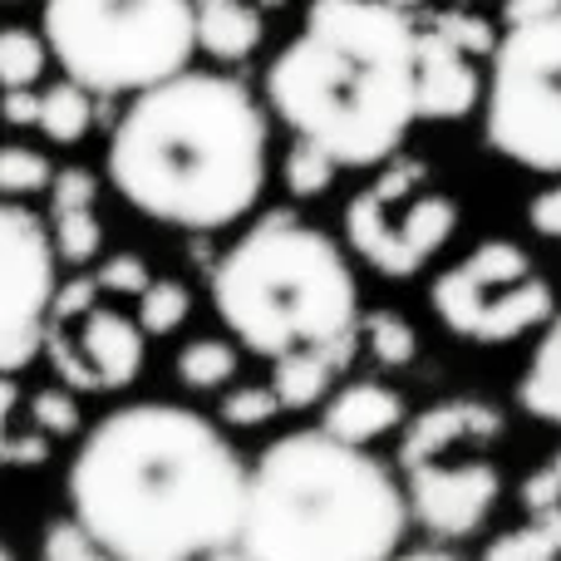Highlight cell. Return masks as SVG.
Instances as JSON below:
<instances>
[{
	"label": "cell",
	"instance_id": "4",
	"mask_svg": "<svg viewBox=\"0 0 561 561\" xmlns=\"http://www.w3.org/2000/svg\"><path fill=\"white\" fill-rule=\"evenodd\" d=\"M409 533L399 478L369 448L296 428L247 468V561H389Z\"/></svg>",
	"mask_w": 561,
	"mask_h": 561
},
{
	"label": "cell",
	"instance_id": "3",
	"mask_svg": "<svg viewBox=\"0 0 561 561\" xmlns=\"http://www.w3.org/2000/svg\"><path fill=\"white\" fill-rule=\"evenodd\" d=\"M266 99L335 168L399 153L414 104V25L385 0H310L306 25L266 69Z\"/></svg>",
	"mask_w": 561,
	"mask_h": 561
},
{
	"label": "cell",
	"instance_id": "15",
	"mask_svg": "<svg viewBox=\"0 0 561 561\" xmlns=\"http://www.w3.org/2000/svg\"><path fill=\"white\" fill-rule=\"evenodd\" d=\"M503 409L488 404V399H438L424 414H414V424L399 438V463H414V458H434L448 448H478L503 438Z\"/></svg>",
	"mask_w": 561,
	"mask_h": 561
},
{
	"label": "cell",
	"instance_id": "32",
	"mask_svg": "<svg viewBox=\"0 0 561 561\" xmlns=\"http://www.w3.org/2000/svg\"><path fill=\"white\" fill-rule=\"evenodd\" d=\"M428 25L438 30V35L448 39V45H458L463 55H493V25H488L483 15H473V10H444V15H434Z\"/></svg>",
	"mask_w": 561,
	"mask_h": 561
},
{
	"label": "cell",
	"instance_id": "39",
	"mask_svg": "<svg viewBox=\"0 0 561 561\" xmlns=\"http://www.w3.org/2000/svg\"><path fill=\"white\" fill-rule=\"evenodd\" d=\"M193 561H247L237 547H222V552H207V557H193Z\"/></svg>",
	"mask_w": 561,
	"mask_h": 561
},
{
	"label": "cell",
	"instance_id": "26",
	"mask_svg": "<svg viewBox=\"0 0 561 561\" xmlns=\"http://www.w3.org/2000/svg\"><path fill=\"white\" fill-rule=\"evenodd\" d=\"M49 65V49L35 30L5 25L0 30V89H35Z\"/></svg>",
	"mask_w": 561,
	"mask_h": 561
},
{
	"label": "cell",
	"instance_id": "30",
	"mask_svg": "<svg viewBox=\"0 0 561 561\" xmlns=\"http://www.w3.org/2000/svg\"><path fill=\"white\" fill-rule=\"evenodd\" d=\"M280 414L272 385H237L222 394V404H217V419H222L227 428H262L272 424V419Z\"/></svg>",
	"mask_w": 561,
	"mask_h": 561
},
{
	"label": "cell",
	"instance_id": "27",
	"mask_svg": "<svg viewBox=\"0 0 561 561\" xmlns=\"http://www.w3.org/2000/svg\"><path fill=\"white\" fill-rule=\"evenodd\" d=\"M49 178H55V168H49V158L39 148H25V144L0 148V197H10V203L35 197L49 187Z\"/></svg>",
	"mask_w": 561,
	"mask_h": 561
},
{
	"label": "cell",
	"instance_id": "45",
	"mask_svg": "<svg viewBox=\"0 0 561 561\" xmlns=\"http://www.w3.org/2000/svg\"><path fill=\"white\" fill-rule=\"evenodd\" d=\"M5 5H15V0H5Z\"/></svg>",
	"mask_w": 561,
	"mask_h": 561
},
{
	"label": "cell",
	"instance_id": "34",
	"mask_svg": "<svg viewBox=\"0 0 561 561\" xmlns=\"http://www.w3.org/2000/svg\"><path fill=\"white\" fill-rule=\"evenodd\" d=\"M523 507H527V513H542V507H561V454H557L547 468L527 473V483H523Z\"/></svg>",
	"mask_w": 561,
	"mask_h": 561
},
{
	"label": "cell",
	"instance_id": "11",
	"mask_svg": "<svg viewBox=\"0 0 561 561\" xmlns=\"http://www.w3.org/2000/svg\"><path fill=\"white\" fill-rule=\"evenodd\" d=\"M399 473H404L399 488H404L409 517L438 542L473 537L503 497V473L478 448H448L434 458H414V463H399Z\"/></svg>",
	"mask_w": 561,
	"mask_h": 561
},
{
	"label": "cell",
	"instance_id": "28",
	"mask_svg": "<svg viewBox=\"0 0 561 561\" xmlns=\"http://www.w3.org/2000/svg\"><path fill=\"white\" fill-rule=\"evenodd\" d=\"M335 158L320 153L316 144H306V138H296L286 153V168H280V178H286V193L290 197H320L330 183H335Z\"/></svg>",
	"mask_w": 561,
	"mask_h": 561
},
{
	"label": "cell",
	"instance_id": "33",
	"mask_svg": "<svg viewBox=\"0 0 561 561\" xmlns=\"http://www.w3.org/2000/svg\"><path fill=\"white\" fill-rule=\"evenodd\" d=\"M153 280V272H148V262L138 252H118V256H108L104 266L94 272V286H99V296H138V290Z\"/></svg>",
	"mask_w": 561,
	"mask_h": 561
},
{
	"label": "cell",
	"instance_id": "19",
	"mask_svg": "<svg viewBox=\"0 0 561 561\" xmlns=\"http://www.w3.org/2000/svg\"><path fill=\"white\" fill-rule=\"evenodd\" d=\"M517 404L542 424L561 428V310H552V320L542 325V340H537L523 385H517Z\"/></svg>",
	"mask_w": 561,
	"mask_h": 561
},
{
	"label": "cell",
	"instance_id": "5",
	"mask_svg": "<svg viewBox=\"0 0 561 561\" xmlns=\"http://www.w3.org/2000/svg\"><path fill=\"white\" fill-rule=\"evenodd\" d=\"M213 306L242 350L280 359L340 340L359 325V286L350 256L296 213L247 227L213 266Z\"/></svg>",
	"mask_w": 561,
	"mask_h": 561
},
{
	"label": "cell",
	"instance_id": "22",
	"mask_svg": "<svg viewBox=\"0 0 561 561\" xmlns=\"http://www.w3.org/2000/svg\"><path fill=\"white\" fill-rule=\"evenodd\" d=\"M242 369V355H237L232 340L222 335H203V340H187L183 355H178V379L187 389H227Z\"/></svg>",
	"mask_w": 561,
	"mask_h": 561
},
{
	"label": "cell",
	"instance_id": "37",
	"mask_svg": "<svg viewBox=\"0 0 561 561\" xmlns=\"http://www.w3.org/2000/svg\"><path fill=\"white\" fill-rule=\"evenodd\" d=\"M561 0H503V30L507 25H537V20H557Z\"/></svg>",
	"mask_w": 561,
	"mask_h": 561
},
{
	"label": "cell",
	"instance_id": "25",
	"mask_svg": "<svg viewBox=\"0 0 561 561\" xmlns=\"http://www.w3.org/2000/svg\"><path fill=\"white\" fill-rule=\"evenodd\" d=\"M15 414H20V379L0 375V468H39L49 458V438L39 428L15 434Z\"/></svg>",
	"mask_w": 561,
	"mask_h": 561
},
{
	"label": "cell",
	"instance_id": "16",
	"mask_svg": "<svg viewBox=\"0 0 561 561\" xmlns=\"http://www.w3.org/2000/svg\"><path fill=\"white\" fill-rule=\"evenodd\" d=\"M320 434L340 438L350 448H369L385 434L404 428V394L379 379H355V385L335 389V394L320 399Z\"/></svg>",
	"mask_w": 561,
	"mask_h": 561
},
{
	"label": "cell",
	"instance_id": "43",
	"mask_svg": "<svg viewBox=\"0 0 561 561\" xmlns=\"http://www.w3.org/2000/svg\"><path fill=\"white\" fill-rule=\"evenodd\" d=\"M454 5H478V0H454Z\"/></svg>",
	"mask_w": 561,
	"mask_h": 561
},
{
	"label": "cell",
	"instance_id": "24",
	"mask_svg": "<svg viewBox=\"0 0 561 561\" xmlns=\"http://www.w3.org/2000/svg\"><path fill=\"white\" fill-rule=\"evenodd\" d=\"M483 561H561V507H542L533 513V523L503 533Z\"/></svg>",
	"mask_w": 561,
	"mask_h": 561
},
{
	"label": "cell",
	"instance_id": "8",
	"mask_svg": "<svg viewBox=\"0 0 561 561\" xmlns=\"http://www.w3.org/2000/svg\"><path fill=\"white\" fill-rule=\"evenodd\" d=\"M458 232V203L428 187V163L389 158L375 183L359 187L345 207V242L379 276L404 280L424 272Z\"/></svg>",
	"mask_w": 561,
	"mask_h": 561
},
{
	"label": "cell",
	"instance_id": "31",
	"mask_svg": "<svg viewBox=\"0 0 561 561\" xmlns=\"http://www.w3.org/2000/svg\"><path fill=\"white\" fill-rule=\"evenodd\" d=\"M39 561H118V557L104 552L75 517H55L45 527V537H39Z\"/></svg>",
	"mask_w": 561,
	"mask_h": 561
},
{
	"label": "cell",
	"instance_id": "18",
	"mask_svg": "<svg viewBox=\"0 0 561 561\" xmlns=\"http://www.w3.org/2000/svg\"><path fill=\"white\" fill-rule=\"evenodd\" d=\"M197 15V49H207L213 59H247L262 45V10H252L247 0H193Z\"/></svg>",
	"mask_w": 561,
	"mask_h": 561
},
{
	"label": "cell",
	"instance_id": "38",
	"mask_svg": "<svg viewBox=\"0 0 561 561\" xmlns=\"http://www.w3.org/2000/svg\"><path fill=\"white\" fill-rule=\"evenodd\" d=\"M389 561H463V557H454V552H438V547H419V552H394Z\"/></svg>",
	"mask_w": 561,
	"mask_h": 561
},
{
	"label": "cell",
	"instance_id": "23",
	"mask_svg": "<svg viewBox=\"0 0 561 561\" xmlns=\"http://www.w3.org/2000/svg\"><path fill=\"white\" fill-rule=\"evenodd\" d=\"M134 300H138V316H134L138 330L153 340L178 335V330L187 325V316H193V290L173 276H153Z\"/></svg>",
	"mask_w": 561,
	"mask_h": 561
},
{
	"label": "cell",
	"instance_id": "44",
	"mask_svg": "<svg viewBox=\"0 0 561 561\" xmlns=\"http://www.w3.org/2000/svg\"><path fill=\"white\" fill-rule=\"evenodd\" d=\"M557 39H561V10H557Z\"/></svg>",
	"mask_w": 561,
	"mask_h": 561
},
{
	"label": "cell",
	"instance_id": "13",
	"mask_svg": "<svg viewBox=\"0 0 561 561\" xmlns=\"http://www.w3.org/2000/svg\"><path fill=\"white\" fill-rule=\"evenodd\" d=\"M483 99V75L473 55L448 45L434 25L414 30V104L419 118H468Z\"/></svg>",
	"mask_w": 561,
	"mask_h": 561
},
{
	"label": "cell",
	"instance_id": "10",
	"mask_svg": "<svg viewBox=\"0 0 561 561\" xmlns=\"http://www.w3.org/2000/svg\"><path fill=\"white\" fill-rule=\"evenodd\" d=\"M49 232L30 207L0 197V375H15L39 355L49 296H55Z\"/></svg>",
	"mask_w": 561,
	"mask_h": 561
},
{
	"label": "cell",
	"instance_id": "36",
	"mask_svg": "<svg viewBox=\"0 0 561 561\" xmlns=\"http://www.w3.org/2000/svg\"><path fill=\"white\" fill-rule=\"evenodd\" d=\"M35 114H39L35 89H0V118L10 128H35Z\"/></svg>",
	"mask_w": 561,
	"mask_h": 561
},
{
	"label": "cell",
	"instance_id": "29",
	"mask_svg": "<svg viewBox=\"0 0 561 561\" xmlns=\"http://www.w3.org/2000/svg\"><path fill=\"white\" fill-rule=\"evenodd\" d=\"M25 414L49 444H55V438H75L79 424H84V414H79V394L65 389V385H49V389H39V394H30Z\"/></svg>",
	"mask_w": 561,
	"mask_h": 561
},
{
	"label": "cell",
	"instance_id": "40",
	"mask_svg": "<svg viewBox=\"0 0 561 561\" xmlns=\"http://www.w3.org/2000/svg\"><path fill=\"white\" fill-rule=\"evenodd\" d=\"M385 5H394V10H404V15H409V10H419L424 0H385Z\"/></svg>",
	"mask_w": 561,
	"mask_h": 561
},
{
	"label": "cell",
	"instance_id": "1",
	"mask_svg": "<svg viewBox=\"0 0 561 561\" xmlns=\"http://www.w3.org/2000/svg\"><path fill=\"white\" fill-rule=\"evenodd\" d=\"M65 493L69 517L118 561H193L237 547L247 463L213 419L148 399L79 438Z\"/></svg>",
	"mask_w": 561,
	"mask_h": 561
},
{
	"label": "cell",
	"instance_id": "20",
	"mask_svg": "<svg viewBox=\"0 0 561 561\" xmlns=\"http://www.w3.org/2000/svg\"><path fill=\"white\" fill-rule=\"evenodd\" d=\"M35 128L49 138V144H79V138L94 128V94L69 79L49 84L39 94V114H35Z\"/></svg>",
	"mask_w": 561,
	"mask_h": 561
},
{
	"label": "cell",
	"instance_id": "21",
	"mask_svg": "<svg viewBox=\"0 0 561 561\" xmlns=\"http://www.w3.org/2000/svg\"><path fill=\"white\" fill-rule=\"evenodd\" d=\"M359 350H369L379 369H404L419 359V330L399 310H369L359 316Z\"/></svg>",
	"mask_w": 561,
	"mask_h": 561
},
{
	"label": "cell",
	"instance_id": "2",
	"mask_svg": "<svg viewBox=\"0 0 561 561\" xmlns=\"http://www.w3.org/2000/svg\"><path fill=\"white\" fill-rule=\"evenodd\" d=\"M108 183L134 213L183 232H222L266 193V114L232 75L148 84L108 138Z\"/></svg>",
	"mask_w": 561,
	"mask_h": 561
},
{
	"label": "cell",
	"instance_id": "7",
	"mask_svg": "<svg viewBox=\"0 0 561 561\" xmlns=\"http://www.w3.org/2000/svg\"><path fill=\"white\" fill-rule=\"evenodd\" d=\"M488 144L517 168L561 178V39L557 20L507 25L493 45Z\"/></svg>",
	"mask_w": 561,
	"mask_h": 561
},
{
	"label": "cell",
	"instance_id": "35",
	"mask_svg": "<svg viewBox=\"0 0 561 561\" xmlns=\"http://www.w3.org/2000/svg\"><path fill=\"white\" fill-rule=\"evenodd\" d=\"M527 227H533L537 237H552V242H561V183L542 187V193L527 203Z\"/></svg>",
	"mask_w": 561,
	"mask_h": 561
},
{
	"label": "cell",
	"instance_id": "6",
	"mask_svg": "<svg viewBox=\"0 0 561 561\" xmlns=\"http://www.w3.org/2000/svg\"><path fill=\"white\" fill-rule=\"evenodd\" d=\"M49 59L89 94H138L197 55L193 0H45Z\"/></svg>",
	"mask_w": 561,
	"mask_h": 561
},
{
	"label": "cell",
	"instance_id": "12",
	"mask_svg": "<svg viewBox=\"0 0 561 561\" xmlns=\"http://www.w3.org/2000/svg\"><path fill=\"white\" fill-rule=\"evenodd\" d=\"M69 340H75L79 359H84L89 379H94V394H118L148 365V335L138 330L134 316H124L114 306H89L69 325Z\"/></svg>",
	"mask_w": 561,
	"mask_h": 561
},
{
	"label": "cell",
	"instance_id": "14",
	"mask_svg": "<svg viewBox=\"0 0 561 561\" xmlns=\"http://www.w3.org/2000/svg\"><path fill=\"white\" fill-rule=\"evenodd\" d=\"M49 252L65 266H89L104 252V222H99V178L89 168H59L49 178Z\"/></svg>",
	"mask_w": 561,
	"mask_h": 561
},
{
	"label": "cell",
	"instance_id": "9",
	"mask_svg": "<svg viewBox=\"0 0 561 561\" xmlns=\"http://www.w3.org/2000/svg\"><path fill=\"white\" fill-rule=\"evenodd\" d=\"M428 300H434V316L444 320V330H454L468 345H513V340L542 330L557 310L552 280L507 237L478 242L463 262L438 272Z\"/></svg>",
	"mask_w": 561,
	"mask_h": 561
},
{
	"label": "cell",
	"instance_id": "17",
	"mask_svg": "<svg viewBox=\"0 0 561 561\" xmlns=\"http://www.w3.org/2000/svg\"><path fill=\"white\" fill-rule=\"evenodd\" d=\"M359 355V325L340 340L310 350H290V355L272 359V394L280 409H316L320 399L335 389V379L355 365Z\"/></svg>",
	"mask_w": 561,
	"mask_h": 561
},
{
	"label": "cell",
	"instance_id": "42",
	"mask_svg": "<svg viewBox=\"0 0 561 561\" xmlns=\"http://www.w3.org/2000/svg\"><path fill=\"white\" fill-rule=\"evenodd\" d=\"M0 561H15V557H10V547H5V542H0Z\"/></svg>",
	"mask_w": 561,
	"mask_h": 561
},
{
	"label": "cell",
	"instance_id": "41",
	"mask_svg": "<svg viewBox=\"0 0 561 561\" xmlns=\"http://www.w3.org/2000/svg\"><path fill=\"white\" fill-rule=\"evenodd\" d=\"M247 5H252V10H280L286 0H247Z\"/></svg>",
	"mask_w": 561,
	"mask_h": 561
}]
</instances>
